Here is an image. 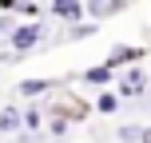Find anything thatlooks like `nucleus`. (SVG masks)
<instances>
[{
	"mask_svg": "<svg viewBox=\"0 0 151 143\" xmlns=\"http://www.w3.org/2000/svg\"><path fill=\"white\" fill-rule=\"evenodd\" d=\"M83 8H88L91 20H111L127 8V0H83Z\"/></svg>",
	"mask_w": 151,
	"mask_h": 143,
	"instance_id": "20e7f679",
	"label": "nucleus"
},
{
	"mask_svg": "<svg viewBox=\"0 0 151 143\" xmlns=\"http://www.w3.org/2000/svg\"><path fill=\"white\" fill-rule=\"evenodd\" d=\"M52 4H60V0H52Z\"/></svg>",
	"mask_w": 151,
	"mask_h": 143,
	"instance_id": "2eb2a0df",
	"label": "nucleus"
},
{
	"mask_svg": "<svg viewBox=\"0 0 151 143\" xmlns=\"http://www.w3.org/2000/svg\"><path fill=\"white\" fill-rule=\"evenodd\" d=\"M68 123H72V119H64V115L56 111V119L48 123V131H52V135H64V131H68Z\"/></svg>",
	"mask_w": 151,
	"mask_h": 143,
	"instance_id": "4468645a",
	"label": "nucleus"
},
{
	"mask_svg": "<svg viewBox=\"0 0 151 143\" xmlns=\"http://www.w3.org/2000/svg\"><path fill=\"white\" fill-rule=\"evenodd\" d=\"M0 131H24V111L20 107H4V111H0Z\"/></svg>",
	"mask_w": 151,
	"mask_h": 143,
	"instance_id": "9d476101",
	"label": "nucleus"
},
{
	"mask_svg": "<svg viewBox=\"0 0 151 143\" xmlns=\"http://www.w3.org/2000/svg\"><path fill=\"white\" fill-rule=\"evenodd\" d=\"M151 75L147 68H139V64H127V72H115V91H119V99H139L147 91Z\"/></svg>",
	"mask_w": 151,
	"mask_h": 143,
	"instance_id": "f257e3e1",
	"label": "nucleus"
},
{
	"mask_svg": "<svg viewBox=\"0 0 151 143\" xmlns=\"http://www.w3.org/2000/svg\"><path fill=\"white\" fill-rule=\"evenodd\" d=\"M96 32H99V24H80L68 32V40H83V36H96Z\"/></svg>",
	"mask_w": 151,
	"mask_h": 143,
	"instance_id": "ddd939ff",
	"label": "nucleus"
},
{
	"mask_svg": "<svg viewBox=\"0 0 151 143\" xmlns=\"http://www.w3.org/2000/svg\"><path fill=\"white\" fill-rule=\"evenodd\" d=\"M60 115L64 119H83L88 115V103L80 96H60Z\"/></svg>",
	"mask_w": 151,
	"mask_h": 143,
	"instance_id": "6e6552de",
	"label": "nucleus"
},
{
	"mask_svg": "<svg viewBox=\"0 0 151 143\" xmlns=\"http://www.w3.org/2000/svg\"><path fill=\"white\" fill-rule=\"evenodd\" d=\"M143 56H147V48H139V44H115L111 52H107V60H104V64H107L111 72H123L127 64H139Z\"/></svg>",
	"mask_w": 151,
	"mask_h": 143,
	"instance_id": "7ed1b4c3",
	"label": "nucleus"
},
{
	"mask_svg": "<svg viewBox=\"0 0 151 143\" xmlns=\"http://www.w3.org/2000/svg\"><path fill=\"white\" fill-rule=\"evenodd\" d=\"M143 143H151V139H143Z\"/></svg>",
	"mask_w": 151,
	"mask_h": 143,
	"instance_id": "dca6fc26",
	"label": "nucleus"
},
{
	"mask_svg": "<svg viewBox=\"0 0 151 143\" xmlns=\"http://www.w3.org/2000/svg\"><path fill=\"white\" fill-rule=\"evenodd\" d=\"M96 111L99 115H115V111H119V91H115V88H104L96 96Z\"/></svg>",
	"mask_w": 151,
	"mask_h": 143,
	"instance_id": "1a4fd4ad",
	"label": "nucleus"
},
{
	"mask_svg": "<svg viewBox=\"0 0 151 143\" xmlns=\"http://www.w3.org/2000/svg\"><path fill=\"white\" fill-rule=\"evenodd\" d=\"M52 16L64 24H80L88 16V8H83V0H60V4H52Z\"/></svg>",
	"mask_w": 151,
	"mask_h": 143,
	"instance_id": "39448f33",
	"label": "nucleus"
},
{
	"mask_svg": "<svg viewBox=\"0 0 151 143\" xmlns=\"http://www.w3.org/2000/svg\"><path fill=\"white\" fill-rule=\"evenodd\" d=\"M48 88H56V80H44V75H32V80H20V83H16V91H20L24 99H36V96H44Z\"/></svg>",
	"mask_w": 151,
	"mask_h": 143,
	"instance_id": "0eeeda50",
	"label": "nucleus"
},
{
	"mask_svg": "<svg viewBox=\"0 0 151 143\" xmlns=\"http://www.w3.org/2000/svg\"><path fill=\"white\" fill-rule=\"evenodd\" d=\"M119 139L123 143H143V139H151V127H143V123H123Z\"/></svg>",
	"mask_w": 151,
	"mask_h": 143,
	"instance_id": "9b49d317",
	"label": "nucleus"
},
{
	"mask_svg": "<svg viewBox=\"0 0 151 143\" xmlns=\"http://www.w3.org/2000/svg\"><path fill=\"white\" fill-rule=\"evenodd\" d=\"M44 127V111H40V107H28V111H24V131H40Z\"/></svg>",
	"mask_w": 151,
	"mask_h": 143,
	"instance_id": "f8f14e48",
	"label": "nucleus"
},
{
	"mask_svg": "<svg viewBox=\"0 0 151 143\" xmlns=\"http://www.w3.org/2000/svg\"><path fill=\"white\" fill-rule=\"evenodd\" d=\"M88 88H115V72L107 68V64H96V68H83V75H80Z\"/></svg>",
	"mask_w": 151,
	"mask_h": 143,
	"instance_id": "423d86ee",
	"label": "nucleus"
},
{
	"mask_svg": "<svg viewBox=\"0 0 151 143\" xmlns=\"http://www.w3.org/2000/svg\"><path fill=\"white\" fill-rule=\"evenodd\" d=\"M40 40H44V24H16L12 28V36H8V44H12V52H20V56H28L32 48L40 44Z\"/></svg>",
	"mask_w": 151,
	"mask_h": 143,
	"instance_id": "f03ea898",
	"label": "nucleus"
}]
</instances>
